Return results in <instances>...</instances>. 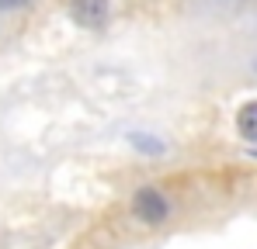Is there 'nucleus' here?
<instances>
[{
  "label": "nucleus",
  "instance_id": "f257e3e1",
  "mask_svg": "<svg viewBox=\"0 0 257 249\" xmlns=\"http://www.w3.org/2000/svg\"><path fill=\"white\" fill-rule=\"evenodd\" d=\"M128 214L143 228H164L174 214L171 194L164 187H157V184H139L132 190V198H128Z\"/></svg>",
  "mask_w": 257,
  "mask_h": 249
},
{
  "label": "nucleus",
  "instance_id": "f03ea898",
  "mask_svg": "<svg viewBox=\"0 0 257 249\" xmlns=\"http://www.w3.org/2000/svg\"><path fill=\"white\" fill-rule=\"evenodd\" d=\"M66 14L77 28L84 32H101L108 28L111 21V0H70L66 4Z\"/></svg>",
  "mask_w": 257,
  "mask_h": 249
},
{
  "label": "nucleus",
  "instance_id": "7ed1b4c3",
  "mask_svg": "<svg viewBox=\"0 0 257 249\" xmlns=\"http://www.w3.org/2000/svg\"><path fill=\"white\" fill-rule=\"evenodd\" d=\"M236 135L247 142V146H257V97L254 100H243L236 108Z\"/></svg>",
  "mask_w": 257,
  "mask_h": 249
},
{
  "label": "nucleus",
  "instance_id": "20e7f679",
  "mask_svg": "<svg viewBox=\"0 0 257 249\" xmlns=\"http://www.w3.org/2000/svg\"><path fill=\"white\" fill-rule=\"evenodd\" d=\"M39 0H0V14H21V10H32Z\"/></svg>",
  "mask_w": 257,
  "mask_h": 249
},
{
  "label": "nucleus",
  "instance_id": "39448f33",
  "mask_svg": "<svg viewBox=\"0 0 257 249\" xmlns=\"http://www.w3.org/2000/svg\"><path fill=\"white\" fill-rule=\"evenodd\" d=\"M153 135H132V146L136 149H146V152H164V142H150Z\"/></svg>",
  "mask_w": 257,
  "mask_h": 249
},
{
  "label": "nucleus",
  "instance_id": "423d86ee",
  "mask_svg": "<svg viewBox=\"0 0 257 249\" xmlns=\"http://www.w3.org/2000/svg\"><path fill=\"white\" fill-rule=\"evenodd\" d=\"M250 70H254V76H257V56H254V59H250Z\"/></svg>",
  "mask_w": 257,
  "mask_h": 249
}]
</instances>
